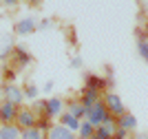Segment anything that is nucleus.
Instances as JSON below:
<instances>
[{
  "instance_id": "obj_5",
  "label": "nucleus",
  "mask_w": 148,
  "mask_h": 139,
  "mask_svg": "<svg viewBox=\"0 0 148 139\" xmlns=\"http://www.w3.org/2000/svg\"><path fill=\"white\" fill-rule=\"evenodd\" d=\"M44 104H47V110H44L47 117H60L62 115L64 102H62L60 97H49V99H44Z\"/></svg>"
},
{
  "instance_id": "obj_1",
  "label": "nucleus",
  "mask_w": 148,
  "mask_h": 139,
  "mask_svg": "<svg viewBox=\"0 0 148 139\" xmlns=\"http://www.w3.org/2000/svg\"><path fill=\"white\" fill-rule=\"evenodd\" d=\"M108 119H111V113L106 110L104 102H97V104H93L91 108H86V121L93 128H99L104 121H108Z\"/></svg>"
},
{
  "instance_id": "obj_20",
  "label": "nucleus",
  "mask_w": 148,
  "mask_h": 139,
  "mask_svg": "<svg viewBox=\"0 0 148 139\" xmlns=\"http://www.w3.org/2000/svg\"><path fill=\"white\" fill-rule=\"evenodd\" d=\"M22 91H25V97H29V99H36V97H38V93H40L36 84H27L25 88H22Z\"/></svg>"
},
{
  "instance_id": "obj_8",
  "label": "nucleus",
  "mask_w": 148,
  "mask_h": 139,
  "mask_svg": "<svg viewBox=\"0 0 148 139\" xmlns=\"http://www.w3.org/2000/svg\"><path fill=\"white\" fill-rule=\"evenodd\" d=\"M49 139H75V137L69 128H64L62 124H56L49 128Z\"/></svg>"
},
{
  "instance_id": "obj_27",
  "label": "nucleus",
  "mask_w": 148,
  "mask_h": 139,
  "mask_svg": "<svg viewBox=\"0 0 148 139\" xmlns=\"http://www.w3.org/2000/svg\"><path fill=\"white\" fill-rule=\"evenodd\" d=\"M44 93H51L53 91V82H47V84H44V88H42Z\"/></svg>"
},
{
  "instance_id": "obj_6",
  "label": "nucleus",
  "mask_w": 148,
  "mask_h": 139,
  "mask_svg": "<svg viewBox=\"0 0 148 139\" xmlns=\"http://www.w3.org/2000/svg\"><path fill=\"white\" fill-rule=\"evenodd\" d=\"M16 117H18V106H13L9 102L0 104V119H2V124H11V121H16Z\"/></svg>"
},
{
  "instance_id": "obj_10",
  "label": "nucleus",
  "mask_w": 148,
  "mask_h": 139,
  "mask_svg": "<svg viewBox=\"0 0 148 139\" xmlns=\"http://www.w3.org/2000/svg\"><path fill=\"white\" fill-rule=\"evenodd\" d=\"M18 137H20L18 126H13V124H2L0 126V139H18Z\"/></svg>"
},
{
  "instance_id": "obj_18",
  "label": "nucleus",
  "mask_w": 148,
  "mask_h": 139,
  "mask_svg": "<svg viewBox=\"0 0 148 139\" xmlns=\"http://www.w3.org/2000/svg\"><path fill=\"white\" fill-rule=\"evenodd\" d=\"M20 139H42V133L38 128H29V130H25L20 135Z\"/></svg>"
},
{
  "instance_id": "obj_7",
  "label": "nucleus",
  "mask_w": 148,
  "mask_h": 139,
  "mask_svg": "<svg viewBox=\"0 0 148 139\" xmlns=\"http://www.w3.org/2000/svg\"><path fill=\"white\" fill-rule=\"evenodd\" d=\"M36 29H38V22H36V18H31V16H27V18L16 22V33H18V36H27V33H31V31H36Z\"/></svg>"
},
{
  "instance_id": "obj_24",
  "label": "nucleus",
  "mask_w": 148,
  "mask_h": 139,
  "mask_svg": "<svg viewBox=\"0 0 148 139\" xmlns=\"http://www.w3.org/2000/svg\"><path fill=\"white\" fill-rule=\"evenodd\" d=\"M113 139H126V130H124V128H117V133L113 135Z\"/></svg>"
},
{
  "instance_id": "obj_17",
  "label": "nucleus",
  "mask_w": 148,
  "mask_h": 139,
  "mask_svg": "<svg viewBox=\"0 0 148 139\" xmlns=\"http://www.w3.org/2000/svg\"><path fill=\"white\" fill-rule=\"evenodd\" d=\"M99 128H102V130H104V133L108 135V137H111V139H113V135L117 133V124H115V119H113V117H111V119H108V121H104V124H102V126H99Z\"/></svg>"
},
{
  "instance_id": "obj_21",
  "label": "nucleus",
  "mask_w": 148,
  "mask_h": 139,
  "mask_svg": "<svg viewBox=\"0 0 148 139\" xmlns=\"http://www.w3.org/2000/svg\"><path fill=\"white\" fill-rule=\"evenodd\" d=\"M31 110H33V113H44V110H47V104H44V102H36L33 106H31ZM44 117H47V115H44Z\"/></svg>"
},
{
  "instance_id": "obj_4",
  "label": "nucleus",
  "mask_w": 148,
  "mask_h": 139,
  "mask_svg": "<svg viewBox=\"0 0 148 139\" xmlns=\"http://www.w3.org/2000/svg\"><path fill=\"white\" fill-rule=\"evenodd\" d=\"M106 110L108 113H113V115H119L122 117L126 110H124V102L122 97L115 95V93H106Z\"/></svg>"
},
{
  "instance_id": "obj_28",
  "label": "nucleus",
  "mask_w": 148,
  "mask_h": 139,
  "mask_svg": "<svg viewBox=\"0 0 148 139\" xmlns=\"http://www.w3.org/2000/svg\"><path fill=\"white\" fill-rule=\"evenodd\" d=\"M0 99H5V97H2V86H0Z\"/></svg>"
},
{
  "instance_id": "obj_16",
  "label": "nucleus",
  "mask_w": 148,
  "mask_h": 139,
  "mask_svg": "<svg viewBox=\"0 0 148 139\" xmlns=\"http://www.w3.org/2000/svg\"><path fill=\"white\" fill-rule=\"evenodd\" d=\"M93 133H95V128L88 124V121H82L80 124V130H77V135H80V139H91Z\"/></svg>"
},
{
  "instance_id": "obj_11",
  "label": "nucleus",
  "mask_w": 148,
  "mask_h": 139,
  "mask_svg": "<svg viewBox=\"0 0 148 139\" xmlns=\"http://www.w3.org/2000/svg\"><path fill=\"white\" fill-rule=\"evenodd\" d=\"M13 58H16V62H18V66H27L31 62V55L25 51V47H13Z\"/></svg>"
},
{
  "instance_id": "obj_3",
  "label": "nucleus",
  "mask_w": 148,
  "mask_h": 139,
  "mask_svg": "<svg viewBox=\"0 0 148 139\" xmlns=\"http://www.w3.org/2000/svg\"><path fill=\"white\" fill-rule=\"evenodd\" d=\"M16 119H18L20 128H25V130L36 128V124H38V115L31 108H18V117H16Z\"/></svg>"
},
{
  "instance_id": "obj_13",
  "label": "nucleus",
  "mask_w": 148,
  "mask_h": 139,
  "mask_svg": "<svg viewBox=\"0 0 148 139\" xmlns=\"http://www.w3.org/2000/svg\"><path fill=\"white\" fill-rule=\"evenodd\" d=\"M69 115L75 117V119H84V117H86V108H84L80 102H71L69 104Z\"/></svg>"
},
{
  "instance_id": "obj_2",
  "label": "nucleus",
  "mask_w": 148,
  "mask_h": 139,
  "mask_svg": "<svg viewBox=\"0 0 148 139\" xmlns=\"http://www.w3.org/2000/svg\"><path fill=\"white\" fill-rule=\"evenodd\" d=\"M2 97H5V102L13 104V106H20L22 99H25V91H22L18 84L9 82L7 86H2Z\"/></svg>"
},
{
  "instance_id": "obj_14",
  "label": "nucleus",
  "mask_w": 148,
  "mask_h": 139,
  "mask_svg": "<svg viewBox=\"0 0 148 139\" xmlns=\"http://www.w3.org/2000/svg\"><path fill=\"white\" fill-rule=\"evenodd\" d=\"M86 88H93V91H99V88H104L108 82H106V77H99V75H88L86 77Z\"/></svg>"
},
{
  "instance_id": "obj_25",
  "label": "nucleus",
  "mask_w": 148,
  "mask_h": 139,
  "mask_svg": "<svg viewBox=\"0 0 148 139\" xmlns=\"http://www.w3.org/2000/svg\"><path fill=\"white\" fill-rule=\"evenodd\" d=\"M71 66H73V68H80V66H82V58H77V55H75L73 60H71Z\"/></svg>"
},
{
  "instance_id": "obj_22",
  "label": "nucleus",
  "mask_w": 148,
  "mask_h": 139,
  "mask_svg": "<svg viewBox=\"0 0 148 139\" xmlns=\"http://www.w3.org/2000/svg\"><path fill=\"white\" fill-rule=\"evenodd\" d=\"M91 139H111V137H108V135H106L102 128H95V133H93V137H91Z\"/></svg>"
},
{
  "instance_id": "obj_9",
  "label": "nucleus",
  "mask_w": 148,
  "mask_h": 139,
  "mask_svg": "<svg viewBox=\"0 0 148 139\" xmlns=\"http://www.w3.org/2000/svg\"><path fill=\"white\" fill-rule=\"evenodd\" d=\"M99 102V91H93V88H84V93H82V99L80 104L84 106V108H91L93 104Z\"/></svg>"
},
{
  "instance_id": "obj_12",
  "label": "nucleus",
  "mask_w": 148,
  "mask_h": 139,
  "mask_svg": "<svg viewBox=\"0 0 148 139\" xmlns=\"http://www.w3.org/2000/svg\"><path fill=\"white\" fill-rule=\"evenodd\" d=\"M135 126H137V119H135L133 115H128V113H124V115L117 119V128H124L126 133H128V130H133Z\"/></svg>"
},
{
  "instance_id": "obj_26",
  "label": "nucleus",
  "mask_w": 148,
  "mask_h": 139,
  "mask_svg": "<svg viewBox=\"0 0 148 139\" xmlns=\"http://www.w3.org/2000/svg\"><path fill=\"white\" fill-rule=\"evenodd\" d=\"M38 27H40V29H49V27H51V20H42Z\"/></svg>"
},
{
  "instance_id": "obj_23",
  "label": "nucleus",
  "mask_w": 148,
  "mask_h": 139,
  "mask_svg": "<svg viewBox=\"0 0 148 139\" xmlns=\"http://www.w3.org/2000/svg\"><path fill=\"white\" fill-rule=\"evenodd\" d=\"M36 128H38V130H40V133H42L44 128H51V126H49V121H47V119H40V121H38V124H36Z\"/></svg>"
},
{
  "instance_id": "obj_19",
  "label": "nucleus",
  "mask_w": 148,
  "mask_h": 139,
  "mask_svg": "<svg viewBox=\"0 0 148 139\" xmlns=\"http://www.w3.org/2000/svg\"><path fill=\"white\" fill-rule=\"evenodd\" d=\"M137 51H139V55H142V60H146L148 62V40H139L137 42Z\"/></svg>"
},
{
  "instance_id": "obj_15",
  "label": "nucleus",
  "mask_w": 148,
  "mask_h": 139,
  "mask_svg": "<svg viewBox=\"0 0 148 139\" xmlns=\"http://www.w3.org/2000/svg\"><path fill=\"white\" fill-rule=\"evenodd\" d=\"M80 124H82L80 119H75V117H71L69 113H64V115H62V126H64V128H69L71 133H75V130H80Z\"/></svg>"
}]
</instances>
